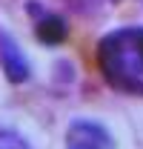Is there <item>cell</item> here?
Listing matches in <instances>:
<instances>
[{
  "instance_id": "6da1fadb",
  "label": "cell",
  "mask_w": 143,
  "mask_h": 149,
  "mask_svg": "<svg viewBox=\"0 0 143 149\" xmlns=\"http://www.w3.org/2000/svg\"><path fill=\"white\" fill-rule=\"evenodd\" d=\"M97 66L106 83L126 95H143V29L126 26L100 40Z\"/></svg>"
},
{
  "instance_id": "7a4b0ae2",
  "label": "cell",
  "mask_w": 143,
  "mask_h": 149,
  "mask_svg": "<svg viewBox=\"0 0 143 149\" xmlns=\"http://www.w3.org/2000/svg\"><path fill=\"white\" fill-rule=\"evenodd\" d=\"M66 149H115V138L97 120L77 118L66 129Z\"/></svg>"
},
{
  "instance_id": "3957f363",
  "label": "cell",
  "mask_w": 143,
  "mask_h": 149,
  "mask_svg": "<svg viewBox=\"0 0 143 149\" xmlns=\"http://www.w3.org/2000/svg\"><path fill=\"white\" fill-rule=\"evenodd\" d=\"M0 66H3V72H6V77L12 83L29 80V60L6 32H0Z\"/></svg>"
},
{
  "instance_id": "277c9868",
  "label": "cell",
  "mask_w": 143,
  "mask_h": 149,
  "mask_svg": "<svg viewBox=\"0 0 143 149\" xmlns=\"http://www.w3.org/2000/svg\"><path fill=\"white\" fill-rule=\"evenodd\" d=\"M32 12L37 15L35 6H32ZM35 35L46 46H60L69 37V26H66V20L60 17V15H54V12H40L37 20H35Z\"/></svg>"
},
{
  "instance_id": "5b68a950",
  "label": "cell",
  "mask_w": 143,
  "mask_h": 149,
  "mask_svg": "<svg viewBox=\"0 0 143 149\" xmlns=\"http://www.w3.org/2000/svg\"><path fill=\"white\" fill-rule=\"evenodd\" d=\"M0 149H26V146L20 143V138H15V141H6V143H0Z\"/></svg>"
}]
</instances>
